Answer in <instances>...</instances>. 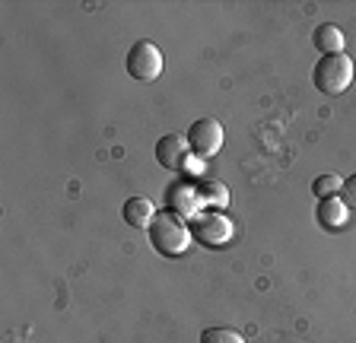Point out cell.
Wrapping results in <instances>:
<instances>
[{"label": "cell", "instance_id": "cell-1", "mask_svg": "<svg viewBox=\"0 0 356 343\" xmlns=\"http://www.w3.org/2000/svg\"><path fill=\"white\" fill-rule=\"evenodd\" d=\"M315 90L325 92V96H341L347 90L350 83H353V60L350 54H325V58L315 64Z\"/></svg>", "mask_w": 356, "mask_h": 343}, {"label": "cell", "instance_id": "cell-2", "mask_svg": "<svg viewBox=\"0 0 356 343\" xmlns=\"http://www.w3.org/2000/svg\"><path fill=\"white\" fill-rule=\"evenodd\" d=\"M149 242H153L156 251L175 258V254H181L188 248L191 232H188V226L181 223L175 213H156L153 226H149Z\"/></svg>", "mask_w": 356, "mask_h": 343}, {"label": "cell", "instance_id": "cell-3", "mask_svg": "<svg viewBox=\"0 0 356 343\" xmlns=\"http://www.w3.org/2000/svg\"><path fill=\"white\" fill-rule=\"evenodd\" d=\"M127 74L134 76V80L140 83H149L156 80V76L163 74V51L153 45V42H137V45H131V51H127Z\"/></svg>", "mask_w": 356, "mask_h": 343}, {"label": "cell", "instance_id": "cell-4", "mask_svg": "<svg viewBox=\"0 0 356 343\" xmlns=\"http://www.w3.org/2000/svg\"><path fill=\"white\" fill-rule=\"evenodd\" d=\"M185 140H188V149H191L194 156L210 159V156H216L222 147V124L216 118H200L191 124Z\"/></svg>", "mask_w": 356, "mask_h": 343}, {"label": "cell", "instance_id": "cell-5", "mask_svg": "<svg viewBox=\"0 0 356 343\" xmlns=\"http://www.w3.org/2000/svg\"><path fill=\"white\" fill-rule=\"evenodd\" d=\"M191 232L200 245L220 248L232 239V223H229V217H222V213H204V217H194Z\"/></svg>", "mask_w": 356, "mask_h": 343}, {"label": "cell", "instance_id": "cell-6", "mask_svg": "<svg viewBox=\"0 0 356 343\" xmlns=\"http://www.w3.org/2000/svg\"><path fill=\"white\" fill-rule=\"evenodd\" d=\"M156 162L172 172L188 165V140H181L178 134H165L163 140L156 143Z\"/></svg>", "mask_w": 356, "mask_h": 343}, {"label": "cell", "instance_id": "cell-7", "mask_svg": "<svg viewBox=\"0 0 356 343\" xmlns=\"http://www.w3.org/2000/svg\"><path fill=\"white\" fill-rule=\"evenodd\" d=\"M165 201H169V207H172L175 217H194L200 197H197V191H191L188 185H172L169 194H165Z\"/></svg>", "mask_w": 356, "mask_h": 343}, {"label": "cell", "instance_id": "cell-8", "mask_svg": "<svg viewBox=\"0 0 356 343\" xmlns=\"http://www.w3.org/2000/svg\"><path fill=\"white\" fill-rule=\"evenodd\" d=\"M315 217L325 229H343L347 226V203L341 197H327V201H318V210Z\"/></svg>", "mask_w": 356, "mask_h": 343}, {"label": "cell", "instance_id": "cell-9", "mask_svg": "<svg viewBox=\"0 0 356 343\" xmlns=\"http://www.w3.org/2000/svg\"><path fill=\"white\" fill-rule=\"evenodd\" d=\"M156 213H159V210H156L147 197H131V201L124 203V219L134 226V229H149Z\"/></svg>", "mask_w": 356, "mask_h": 343}, {"label": "cell", "instance_id": "cell-10", "mask_svg": "<svg viewBox=\"0 0 356 343\" xmlns=\"http://www.w3.org/2000/svg\"><path fill=\"white\" fill-rule=\"evenodd\" d=\"M312 42H315V48L325 51V54H341L343 51V32L337 29L334 23L318 26V29L312 32Z\"/></svg>", "mask_w": 356, "mask_h": 343}, {"label": "cell", "instance_id": "cell-11", "mask_svg": "<svg viewBox=\"0 0 356 343\" xmlns=\"http://www.w3.org/2000/svg\"><path fill=\"white\" fill-rule=\"evenodd\" d=\"M343 181L337 178V175H318V178L312 181V191H315V197L318 201H327V197H337L341 194Z\"/></svg>", "mask_w": 356, "mask_h": 343}, {"label": "cell", "instance_id": "cell-12", "mask_svg": "<svg viewBox=\"0 0 356 343\" xmlns=\"http://www.w3.org/2000/svg\"><path fill=\"white\" fill-rule=\"evenodd\" d=\"M200 343H245V340L242 334H236L229 328H207L200 334Z\"/></svg>", "mask_w": 356, "mask_h": 343}, {"label": "cell", "instance_id": "cell-13", "mask_svg": "<svg viewBox=\"0 0 356 343\" xmlns=\"http://www.w3.org/2000/svg\"><path fill=\"white\" fill-rule=\"evenodd\" d=\"M197 197L200 201H210V203H216V207H222V203L229 201V194H226V187L220 185V181H207V185L197 191Z\"/></svg>", "mask_w": 356, "mask_h": 343}, {"label": "cell", "instance_id": "cell-14", "mask_svg": "<svg viewBox=\"0 0 356 343\" xmlns=\"http://www.w3.org/2000/svg\"><path fill=\"white\" fill-rule=\"evenodd\" d=\"M341 201L347 203V210H356V175H350L341 187Z\"/></svg>", "mask_w": 356, "mask_h": 343}]
</instances>
